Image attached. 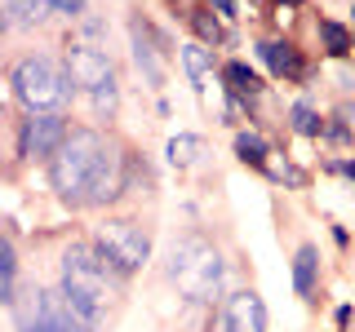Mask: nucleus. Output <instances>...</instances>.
<instances>
[{"mask_svg":"<svg viewBox=\"0 0 355 332\" xmlns=\"http://www.w3.org/2000/svg\"><path fill=\"white\" fill-rule=\"evenodd\" d=\"M315 275H320V248H315V243H302L297 257H293V293L311 297V293H315Z\"/></svg>","mask_w":355,"mask_h":332,"instance_id":"9b49d317","label":"nucleus"},{"mask_svg":"<svg viewBox=\"0 0 355 332\" xmlns=\"http://www.w3.org/2000/svg\"><path fill=\"white\" fill-rule=\"evenodd\" d=\"M9 84H14V98L22 107L31 111V116H40V111H58L71 102V71H62L53 58H44V53H36V58H22L14 66V75H9Z\"/></svg>","mask_w":355,"mask_h":332,"instance_id":"20e7f679","label":"nucleus"},{"mask_svg":"<svg viewBox=\"0 0 355 332\" xmlns=\"http://www.w3.org/2000/svg\"><path fill=\"white\" fill-rule=\"evenodd\" d=\"M111 275L116 270H111V266L98 257V248H89V243H71V248L62 252V288L58 293L67 297V306H71L89 328H98L111 310V297H116Z\"/></svg>","mask_w":355,"mask_h":332,"instance_id":"f03ea898","label":"nucleus"},{"mask_svg":"<svg viewBox=\"0 0 355 332\" xmlns=\"http://www.w3.org/2000/svg\"><path fill=\"white\" fill-rule=\"evenodd\" d=\"M49 182L71 208H94V204H107L111 195H120L125 160H120V151L103 133L76 129V133H67L58 155L49 160Z\"/></svg>","mask_w":355,"mask_h":332,"instance_id":"f257e3e1","label":"nucleus"},{"mask_svg":"<svg viewBox=\"0 0 355 332\" xmlns=\"http://www.w3.org/2000/svg\"><path fill=\"white\" fill-rule=\"evenodd\" d=\"M14 288H18V252L14 239L0 235V302H14Z\"/></svg>","mask_w":355,"mask_h":332,"instance_id":"f8f14e48","label":"nucleus"},{"mask_svg":"<svg viewBox=\"0 0 355 332\" xmlns=\"http://www.w3.org/2000/svg\"><path fill=\"white\" fill-rule=\"evenodd\" d=\"M288 5H297V0H288Z\"/></svg>","mask_w":355,"mask_h":332,"instance_id":"393cba45","label":"nucleus"},{"mask_svg":"<svg viewBox=\"0 0 355 332\" xmlns=\"http://www.w3.org/2000/svg\"><path fill=\"white\" fill-rule=\"evenodd\" d=\"M191 22H196V31H200V36H205V40H222V27H218V22L214 18H209V14H191Z\"/></svg>","mask_w":355,"mask_h":332,"instance_id":"412c9836","label":"nucleus"},{"mask_svg":"<svg viewBox=\"0 0 355 332\" xmlns=\"http://www.w3.org/2000/svg\"><path fill=\"white\" fill-rule=\"evenodd\" d=\"M49 9H58V14H80L85 0H49Z\"/></svg>","mask_w":355,"mask_h":332,"instance_id":"4be33fe9","label":"nucleus"},{"mask_svg":"<svg viewBox=\"0 0 355 332\" xmlns=\"http://www.w3.org/2000/svg\"><path fill=\"white\" fill-rule=\"evenodd\" d=\"M222 332H266V306L258 293H231L222 302Z\"/></svg>","mask_w":355,"mask_h":332,"instance_id":"1a4fd4ad","label":"nucleus"},{"mask_svg":"<svg viewBox=\"0 0 355 332\" xmlns=\"http://www.w3.org/2000/svg\"><path fill=\"white\" fill-rule=\"evenodd\" d=\"M200 151H205V142H200L196 133H182V138H173V142H169V164L187 169V164H191Z\"/></svg>","mask_w":355,"mask_h":332,"instance_id":"f3484780","label":"nucleus"},{"mask_svg":"<svg viewBox=\"0 0 355 332\" xmlns=\"http://www.w3.org/2000/svg\"><path fill=\"white\" fill-rule=\"evenodd\" d=\"M214 5H218V14H227V18L236 14V0H214Z\"/></svg>","mask_w":355,"mask_h":332,"instance_id":"5701e85b","label":"nucleus"},{"mask_svg":"<svg viewBox=\"0 0 355 332\" xmlns=\"http://www.w3.org/2000/svg\"><path fill=\"white\" fill-rule=\"evenodd\" d=\"M320 36H324V49L333 53V58H342V53H351V44H355V36L347 27H342V22H320Z\"/></svg>","mask_w":355,"mask_h":332,"instance_id":"4468645a","label":"nucleus"},{"mask_svg":"<svg viewBox=\"0 0 355 332\" xmlns=\"http://www.w3.org/2000/svg\"><path fill=\"white\" fill-rule=\"evenodd\" d=\"M94 248H98V257H103L116 275L142 270V266H147V257H151L147 230H142L138 221H129V217H111V221H103V226H98Z\"/></svg>","mask_w":355,"mask_h":332,"instance_id":"423d86ee","label":"nucleus"},{"mask_svg":"<svg viewBox=\"0 0 355 332\" xmlns=\"http://www.w3.org/2000/svg\"><path fill=\"white\" fill-rule=\"evenodd\" d=\"M67 71H71V80L85 89L89 98H94V111L98 116H111L120 102V84H116V66H111V58L98 44H85L76 40L71 49H67Z\"/></svg>","mask_w":355,"mask_h":332,"instance_id":"39448f33","label":"nucleus"},{"mask_svg":"<svg viewBox=\"0 0 355 332\" xmlns=\"http://www.w3.org/2000/svg\"><path fill=\"white\" fill-rule=\"evenodd\" d=\"M347 173H351V177H355V160H351V164H347Z\"/></svg>","mask_w":355,"mask_h":332,"instance_id":"b1692460","label":"nucleus"},{"mask_svg":"<svg viewBox=\"0 0 355 332\" xmlns=\"http://www.w3.org/2000/svg\"><path fill=\"white\" fill-rule=\"evenodd\" d=\"M44 9H49V0H14V14L18 22H40Z\"/></svg>","mask_w":355,"mask_h":332,"instance_id":"aec40b11","label":"nucleus"},{"mask_svg":"<svg viewBox=\"0 0 355 332\" xmlns=\"http://www.w3.org/2000/svg\"><path fill=\"white\" fill-rule=\"evenodd\" d=\"M293 129L302 133V138H315V133H320V116H315L306 102H297V107H293Z\"/></svg>","mask_w":355,"mask_h":332,"instance_id":"6ab92c4d","label":"nucleus"},{"mask_svg":"<svg viewBox=\"0 0 355 332\" xmlns=\"http://www.w3.org/2000/svg\"><path fill=\"white\" fill-rule=\"evenodd\" d=\"M18 332H94L67 306L62 293H31L27 306H18Z\"/></svg>","mask_w":355,"mask_h":332,"instance_id":"0eeeda50","label":"nucleus"},{"mask_svg":"<svg viewBox=\"0 0 355 332\" xmlns=\"http://www.w3.org/2000/svg\"><path fill=\"white\" fill-rule=\"evenodd\" d=\"M67 116H58V111H40V116H31L27 124H22V151L36 155V160H53L58 155V147L67 142Z\"/></svg>","mask_w":355,"mask_h":332,"instance_id":"6e6552de","label":"nucleus"},{"mask_svg":"<svg viewBox=\"0 0 355 332\" xmlns=\"http://www.w3.org/2000/svg\"><path fill=\"white\" fill-rule=\"evenodd\" d=\"M182 66H187V75L200 84V80H205V71L214 66V53H209L205 44H182Z\"/></svg>","mask_w":355,"mask_h":332,"instance_id":"dca6fc26","label":"nucleus"},{"mask_svg":"<svg viewBox=\"0 0 355 332\" xmlns=\"http://www.w3.org/2000/svg\"><path fill=\"white\" fill-rule=\"evenodd\" d=\"M236 155H240L244 164H253V169H262L266 155H271V147H266L258 133H240V138H236Z\"/></svg>","mask_w":355,"mask_h":332,"instance_id":"2eb2a0df","label":"nucleus"},{"mask_svg":"<svg viewBox=\"0 0 355 332\" xmlns=\"http://www.w3.org/2000/svg\"><path fill=\"white\" fill-rule=\"evenodd\" d=\"M169 284L187 302H214L222 288V257L214 243H205L200 235H187L173 243L169 252Z\"/></svg>","mask_w":355,"mask_h":332,"instance_id":"7ed1b4c3","label":"nucleus"},{"mask_svg":"<svg viewBox=\"0 0 355 332\" xmlns=\"http://www.w3.org/2000/svg\"><path fill=\"white\" fill-rule=\"evenodd\" d=\"M258 53H262V62L271 66V75H280V80H297V75H302V62H297L293 44L262 40V44H258Z\"/></svg>","mask_w":355,"mask_h":332,"instance_id":"9d476101","label":"nucleus"},{"mask_svg":"<svg viewBox=\"0 0 355 332\" xmlns=\"http://www.w3.org/2000/svg\"><path fill=\"white\" fill-rule=\"evenodd\" d=\"M133 58H138V66L147 71V80H151V84H160V62H155L151 44L142 40V31H138V27H133Z\"/></svg>","mask_w":355,"mask_h":332,"instance_id":"a211bd4d","label":"nucleus"},{"mask_svg":"<svg viewBox=\"0 0 355 332\" xmlns=\"http://www.w3.org/2000/svg\"><path fill=\"white\" fill-rule=\"evenodd\" d=\"M351 49H355V44H351Z\"/></svg>","mask_w":355,"mask_h":332,"instance_id":"a878e982","label":"nucleus"},{"mask_svg":"<svg viewBox=\"0 0 355 332\" xmlns=\"http://www.w3.org/2000/svg\"><path fill=\"white\" fill-rule=\"evenodd\" d=\"M222 80H227L231 93H258V89H262L258 71H253L249 62H227V66H222Z\"/></svg>","mask_w":355,"mask_h":332,"instance_id":"ddd939ff","label":"nucleus"}]
</instances>
